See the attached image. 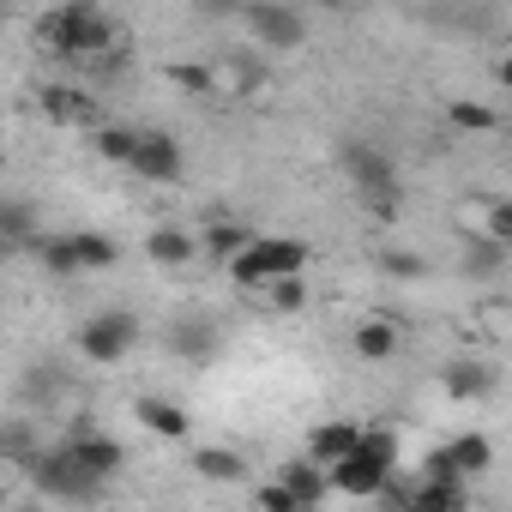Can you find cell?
I'll return each instance as SVG.
<instances>
[{
    "mask_svg": "<svg viewBox=\"0 0 512 512\" xmlns=\"http://www.w3.org/2000/svg\"><path fill=\"white\" fill-rule=\"evenodd\" d=\"M302 266H308V241H296V235H260L241 260L229 266V278L241 284V290H272V284H284V278H302Z\"/></svg>",
    "mask_w": 512,
    "mask_h": 512,
    "instance_id": "cell-2",
    "label": "cell"
},
{
    "mask_svg": "<svg viewBox=\"0 0 512 512\" xmlns=\"http://www.w3.org/2000/svg\"><path fill=\"white\" fill-rule=\"evenodd\" d=\"M253 241H260V235H253L247 223H235V217H217V223L199 229V253H211V260H223V266H235Z\"/></svg>",
    "mask_w": 512,
    "mask_h": 512,
    "instance_id": "cell-10",
    "label": "cell"
},
{
    "mask_svg": "<svg viewBox=\"0 0 512 512\" xmlns=\"http://www.w3.org/2000/svg\"><path fill=\"white\" fill-rule=\"evenodd\" d=\"M133 416H139L145 434H157V440H187V434H193V416H187L181 404H169V398H139Z\"/></svg>",
    "mask_w": 512,
    "mask_h": 512,
    "instance_id": "cell-15",
    "label": "cell"
},
{
    "mask_svg": "<svg viewBox=\"0 0 512 512\" xmlns=\"http://www.w3.org/2000/svg\"><path fill=\"white\" fill-rule=\"evenodd\" d=\"M181 169H187V157H181L175 133L145 127L139 133V151H133V175H145V181H181Z\"/></svg>",
    "mask_w": 512,
    "mask_h": 512,
    "instance_id": "cell-8",
    "label": "cell"
},
{
    "mask_svg": "<svg viewBox=\"0 0 512 512\" xmlns=\"http://www.w3.org/2000/svg\"><path fill=\"white\" fill-rule=\"evenodd\" d=\"M482 235H488L494 247H512V199H488V223H482Z\"/></svg>",
    "mask_w": 512,
    "mask_h": 512,
    "instance_id": "cell-32",
    "label": "cell"
},
{
    "mask_svg": "<svg viewBox=\"0 0 512 512\" xmlns=\"http://www.w3.org/2000/svg\"><path fill=\"white\" fill-rule=\"evenodd\" d=\"M193 476L205 482H247V458L229 446H193Z\"/></svg>",
    "mask_w": 512,
    "mask_h": 512,
    "instance_id": "cell-18",
    "label": "cell"
},
{
    "mask_svg": "<svg viewBox=\"0 0 512 512\" xmlns=\"http://www.w3.org/2000/svg\"><path fill=\"white\" fill-rule=\"evenodd\" d=\"M362 452L380 458V464H398V434L386 422H374V428H362Z\"/></svg>",
    "mask_w": 512,
    "mask_h": 512,
    "instance_id": "cell-31",
    "label": "cell"
},
{
    "mask_svg": "<svg viewBox=\"0 0 512 512\" xmlns=\"http://www.w3.org/2000/svg\"><path fill=\"white\" fill-rule=\"evenodd\" d=\"M446 121L458 133H494V109L476 103V97H446Z\"/></svg>",
    "mask_w": 512,
    "mask_h": 512,
    "instance_id": "cell-23",
    "label": "cell"
},
{
    "mask_svg": "<svg viewBox=\"0 0 512 512\" xmlns=\"http://www.w3.org/2000/svg\"><path fill=\"white\" fill-rule=\"evenodd\" d=\"M326 476H332V494L380 500V494H386V482H392V464H380V458H368V452H350V458H338Z\"/></svg>",
    "mask_w": 512,
    "mask_h": 512,
    "instance_id": "cell-7",
    "label": "cell"
},
{
    "mask_svg": "<svg viewBox=\"0 0 512 512\" xmlns=\"http://www.w3.org/2000/svg\"><path fill=\"white\" fill-rule=\"evenodd\" d=\"M470 500H464V488H422L416 482V500H410V512H464Z\"/></svg>",
    "mask_w": 512,
    "mask_h": 512,
    "instance_id": "cell-28",
    "label": "cell"
},
{
    "mask_svg": "<svg viewBox=\"0 0 512 512\" xmlns=\"http://www.w3.org/2000/svg\"><path fill=\"white\" fill-rule=\"evenodd\" d=\"M422 488H464V470L452 464L446 446H434V452L422 458Z\"/></svg>",
    "mask_w": 512,
    "mask_h": 512,
    "instance_id": "cell-24",
    "label": "cell"
},
{
    "mask_svg": "<svg viewBox=\"0 0 512 512\" xmlns=\"http://www.w3.org/2000/svg\"><path fill=\"white\" fill-rule=\"evenodd\" d=\"M500 253H506V247H494L488 235H464V272H470V278H488V272L500 266Z\"/></svg>",
    "mask_w": 512,
    "mask_h": 512,
    "instance_id": "cell-25",
    "label": "cell"
},
{
    "mask_svg": "<svg viewBox=\"0 0 512 512\" xmlns=\"http://www.w3.org/2000/svg\"><path fill=\"white\" fill-rule=\"evenodd\" d=\"M380 272L386 278H422L428 266L416 260V253H404V247H380Z\"/></svg>",
    "mask_w": 512,
    "mask_h": 512,
    "instance_id": "cell-33",
    "label": "cell"
},
{
    "mask_svg": "<svg viewBox=\"0 0 512 512\" xmlns=\"http://www.w3.org/2000/svg\"><path fill=\"white\" fill-rule=\"evenodd\" d=\"M278 482H284L296 500H308V506H320V500L332 494V476H326V464H314V458H290V464L278 470Z\"/></svg>",
    "mask_w": 512,
    "mask_h": 512,
    "instance_id": "cell-17",
    "label": "cell"
},
{
    "mask_svg": "<svg viewBox=\"0 0 512 512\" xmlns=\"http://www.w3.org/2000/svg\"><path fill=\"white\" fill-rule=\"evenodd\" d=\"M133 344H139V314H127V308L91 314V320L79 326V350H85L91 362H121Z\"/></svg>",
    "mask_w": 512,
    "mask_h": 512,
    "instance_id": "cell-5",
    "label": "cell"
},
{
    "mask_svg": "<svg viewBox=\"0 0 512 512\" xmlns=\"http://www.w3.org/2000/svg\"><path fill=\"white\" fill-rule=\"evenodd\" d=\"M260 296H266L272 314H302V308H308V284H302V278H284V284H272V290H260Z\"/></svg>",
    "mask_w": 512,
    "mask_h": 512,
    "instance_id": "cell-27",
    "label": "cell"
},
{
    "mask_svg": "<svg viewBox=\"0 0 512 512\" xmlns=\"http://www.w3.org/2000/svg\"><path fill=\"white\" fill-rule=\"evenodd\" d=\"M253 500H260V512H320V506H308V500H296L284 482H260V494H253Z\"/></svg>",
    "mask_w": 512,
    "mask_h": 512,
    "instance_id": "cell-29",
    "label": "cell"
},
{
    "mask_svg": "<svg viewBox=\"0 0 512 512\" xmlns=\"http://www.w3.org/2000/svg\"><path fill=\"white\" fill-rule=\"evenodd\" d=\"M37 37L55 61H85V55H103L115 43V25L97 7H55L37 19Z\"/></svg>",
    "mask_w": 512,
    "mask_h": 512,
    "instance_id": "cell-1",
    "label": "cell"
},
{
    "mask_svg": "<svg viewBox=\"0 0 512 512\" xmlns=\"http://www.w3.org/2000/svg\"><path fill=\"white\" fill-rule=\"evenodd\" d=\"M241 25L260 37L266 49H302V43H308V19H302V13H290V7H266V0L241 7Z\"/></svg>",
    "mask_w": 512,
    "mask_h": 512,
    "instance_id": "cell-6",
    "label": "cell"
},
{
    "mask_svg": "<svg viewBox=\"0 0 512 512\" xmlns=\"http://www.w3.org/2000/svg\"><path fill=\"white\" fill-rule=\"evenodd\" d=\"M73 241H79V266H85V272H109V266L121 260V241L103 235V229H79Z\"/></svg>",
    "mask_w": 512,
    "mask_h": 512,
    "instance_id": "cell-21",
    "label": "cell"
},
{
    "mask_svg": "<svg viewBox=\"0 0 512 512\" xmlns=\"http://www.w3.org/2000/svg\"><path fill=\"white\" fill-rule=\"evenodd\" d=\"M91 151H97L103 163H127V169H133V151H139V133H133V127H115V121H103V127L91 133Z\"/></svg>",
    "mask_w": 512,
    "mask_h": 512,
    "instance_id": "cell-20",
    "label": "cell"
},
{
    "mask_svg": "<svg viewBox=\"0 0 512 512\" xmlns=\"http://www.w3.org/2000/svg\"><path fill=\"white\" fill-rule=\"evenodd\" d=\"M350 452H362V422H320V428H308V458L314 464H338V458H350Z\"/></svg>",
    "mask_w": 512,
    "mask_h": 512,
    "instance_id": "cell-9",
    "label": "cell"
},
{
    "mask_svg": "<svg viewBox=\"0 0 512 512\" xmlns=\"http://www.w3.org/2000/svg\"><path fill=\"white\" fill-rule=\"evenodd\" d=\"M31 476H37V488L43 494H55V500H91L103 482L85 470V458L73 452V446H55V452H43L37 464H31Z\"/></svg>",
    "mask_w": 512,
    "mask_h": 512,
    "instance_id": "cell-4",
    "label": "cell"
},
{
    "mask_svg": "<svg viewBox=\"0 0 512 512\" xmlns=\"http://www.w3.org/2000/svg\"><path fill=\"white\" fill-rule=\"evenodd\" d=\"M37 260H43V272L49 278H79L85 266H79V241L73 235H43L37 241Z\"/></svg>",
    "mask_w": 512,
    "mask_h": 512,
    "instance_id": "cell-19",
    "label": "cell"
},
{
    "mask_svg": "<svg viewBox=\"0 0 512 512\" xmlns=\"http://www.w3.org/2000/svg\"><path fill=\"white\" fill-rule=\"evenodd\" d=\"M43 115H49V121H61V127H91V133L103 127V121H97V109H91V97H85V91H73V85H49V91H43Z\"/></svg>",
    "mask_w": 512,
    "mask_h": 512,
    "instance_id": "cell-13",
    "label": "cell"
},
{
    "mask_svg": "<svg viewBox=\"0 0 512 512\" xmlns=\"http://www.w3.org/2000/svg\"><path fill=\"white\" fill-rule=\"evenodd\" d=\"M193 253H199V235L181 229V223H157L145 235V260H157V266H187Z\"/></svg>",
    "mask_w": 512,
    "mask_h": 512,
    "instance_id": "cell-12",
    "label": "cell"
},
{
    "mask_svg": "<svg viewBox=\"0 0 512 512\" xmlns=\"http://www.w3.org/2000/svg\"><path fill=\"white\" fill-rule=\"evenodd\" d=\"M494 79H500V85L512 91V55H500V67H494Z\"/></svg>",
    "mask_w": 512,
    "mask_h": 512,
    "instance_id": "cell-35",
    "label": "cell"
},
{
    "mask_svg": "<svg viewBox=\"0 0 512 512\" xmlns=\"http://www.w3.org/2000/svg\"><path fill=\"white\" fill-rule=\"evenodd\" d=\"M350 344H356V356H362V362H392V356L404 350V326L374 314V320H362V326L350 332Z\"/></svg>",
    "mask_w": 512,
    "mask_h": 512,
    "instance_id": "cell-11",
    "label": "cell"
},
{
    "mask_svg": "<svg viewBox=\"0 0 512 512\" xmlns=\"http://www.w3.org/2000/svg\"><path fill=\"white\" fill-rule=\"evenodd\" d=\"M338 163H344V175L356 181V193H362L368 205H398V199H392V193H398V169H392V157H386L380 145L344 139V145H338Z\"/></svg>",
    "mask_w": 512,
    "mask_h": 512,
    "instance_id": "cell-3",
    "label": "cell"
},
{
    "mask_svg": "<svg viewBox=\"0 0 512 512\" xmlns=\"http://www.w3.org/2000/svg\"><path fill=\"white\" fill-rule=\"evenodd\" d=\"M494 380H500V374H494L488 362H476V356H458V362H446V368H440V386H446L452 398H488V392H494Z\"/></svg>",
    "mask_w": 512,
    "mask_h": 512,
    "instance_id": "cell-14",
    "label": "cell"
},
{
    "mask_svg": "<svg viewBox=\"0 0 512 512\" xmlns=\"http://www.w3.org/2000/svg\"><path fill=\"white\" fill-rule=\"evenodd\" d=\"M175 85H187V91H199V97H217V73L211 67H175Z\"/></svg>",
    "mask_w": 512,
    "mask_h": 512,
    "instance_id": "cell-34",
    "label": "cell"
},
{
    "mask_svg": "<svg viewBox=\"0 0 512 512\" xmlns=\"http://www.w3.org/2000/svg\"><path fill=\"white\" fill-rule=\"evenodd\" d=\"M446 452H452V464L464 470V482H470V476H482V470L494 464V446H488V434H458Z\"/></svg>",
    "mask_w": 512,
    "mask_h": 512,
    "instance_id": "cell-22",
    "label": "cell"
},
{
    "mask_svg": "<svg viewBox=\"0 0 512 512\" xmlns=\"http://www.w3.org/2000/svg\"><path fill=\"white\" fill-rule=\"evenodd\" d=\"M0 229H7L13 247H37V241H43V235L31 229V205H19V199H7V211H0Z\"/></svg>",
    "mask_w": 512,
    "mask_h": 512,
    "instance_id": "cell-26",
    "label": "cell"
},
{
    "mask_svg": "<svg viewBox=\"0 0 512 512\" xmlns=\"http://www.w3.org/2000/svg\"><path fill=\"white\" fill-rule=\"evenodd\" d=\"M476 320H482V338H512V302H494V296H482Z\"/></svg>",
    "mask_w": 512,
    "mask_h": 512,
    "instance_id": "cell-30",
    "label": "cell"
},
{
    "mask_svg": "<svg viewBox=\"0 0 512 512\" xmlns=\"http://www.w3.org/2000/svg\"><path fill=\"white\" fill-rule=\"evenodd\" d=\"M67 446H73V452L85 458V470H91L97 482H109V476H115V470L127 464V452H121V446H115L109 434H91V428H79V434H73Z\"/></svg>",
    "mask_w": 512,
    "mask_h": 512,
    "instance_id": "cell-16",
    "label": "cell"
}]
</instances>
